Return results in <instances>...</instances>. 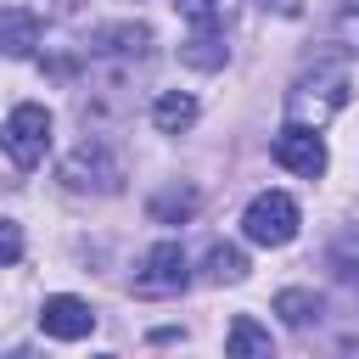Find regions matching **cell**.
I'll return each mask as SVG.
<instances>
[{
  "label": "cell",
  "instance_id": "6",
  "mask_svg": "<svg viewBox=\"0 0 359 359\" xmlns=\"http://www.w3.org/2000/svg\"><path fill=\"white\" fill-rule=\"evenodd\" d=\"M275 163H280L286 174H297V180H320L325 163H331L325 135H320V129H303V123H286V129L275 135Z\"/></svg>",
  "mask_w": 359,
  "mask_h": 359
},
{
  "label": "cell",
  "instance_id": "17",
  "mask_svg": "<svg viewBox=\"0 0 359 359\" xmlns=\"http://www.w3.org/2000/svg\"><path fill=\"white\" fill-rule=\"evenodd\" d=\"M22 258V224L0 213V264H17Z\"/></svg>",
  "mask_w": 359,
  "mask_h": 359
},
{
  "label": "cell",
  "instance_id": "13",
  "mask_svg": "<svg viewBox=\"0 0 359 359\" xmlns=\"http://www.w3.org/2000/svg\"><path fill=\"white\" fill-rule=\"evenodd\" d=\"M196 208H202L196 185H168V191H157V196L146 202V213H151L157 224H185V219H191Z\"/></svg>",
  "mask_w": 359,
  "mask_h": 359
},
{
  "label": "cell",
  "instance_id": "5",
  "mask_svg": "<svg viewBox=\"0 0 359 359\" xmlns=\"http://www.w3.org/2000/svg\"><path fill=\"white\" fill-rule=\"evenodd\" d=\"M191 286V258L180 241H157L146 258H140V275H135V292L140 297H180Z\"/></svg>",
  "mask_w": 359,
  "mask_h": 359
},
{
  "label": "cell",
  "instance_id": "2",
  "mask_svg": "<svg viewBox=\"0 0 359 359\" xmlns=\"http://www.w3.org/2000/svg\"><path fill=\"white\" fill-rule=\"evenodd\" d=\"M62 185L79 191V196H118V191H123V163H118V151H112L107 140L84 135V140L62 157Z\"/></svg>",
  "mask_w": 359,
  "mask_h": 359
},
{
  "label": "cell",
  "instance_id": "11",
  "mask_svg": "<svg viewBox=\"0 0 359 359\" xmlns=\"http://www.w3.org/2000/svg\"><path fill=\"white\" fill-rule=\"evenodd\" d=\"M196 95H185V90H163L157 101H151V123L163 129V135H185L191 123H196Z\"/></svg>",
  "mask_w": 359,
  "mask_h": 359
},
{
  "label": "cell",
  "instance_id": "7",
  "mask_svg": "<svg viewBox=\"0 0 359 359\" xmlns=\"http://www.w3.org/2000/svg\"><path fill=\"white\" fill-rule=\"evenodd\" d=\"M39 331L50 342H84L95 331V309L84 297H73V292H56V297L39 303Z\"/></svg>",
  "mask_w": 359,
  "mask_h": 359
},
{
  "label": "cell",
  "instance_id": "4",
  "mask_svg": "<svg viewBox=\"0 0 359 359\" xmlns=\"http://www.w3.org/2000/svg\"><path fill=\"white\" fill-rule=\"evenodd\" d=\"M297 224H303V213L286 191H258L241 213V230L252 247H286V241H297Z\"/></svg>",
  "mask_w": 359,
  "mask_h": 359
},
{
  "label": "cell",
  "instance_id": "3",
  "mask_svg": "<svg viewBox=\"0 0 359 359\" xmlns=\"http://www.w3.org/2000/svg\"><path fill=\"white\" fill-rule=\"evenodd\" d=\"M0 151H6L17 168H39L45 151H50V112H45L39 101L11 107L6 123H0Z\"/></svg>",
  "mask_w": 359,
  "mask_h": 359
},
{
  "label": "cell",
  "instance_id": "1",
  "mask_svg": "<svg viewBox=\"0 0 359 359\" xmlns=\"http://www.w3.org/2000/svg\"><path fill=\"white\" fill-rule=\"evenodd\" d=\"M342 107H348V73L342 67H309L286 90V123H303V129H325Z\"/></svg>",
  "mask_w": 359,
  "mask_h": 359
},
{
  "label": "cell",
  "instance_id": "8",
  "mask_svg": "<svg viewBox=\"0 0 359 359\" xmlns=\"http://www.w3.org/2000/svg\"><path fill=\"white\" fill-rule=\"evenodd\" d=\"M39 39H45L39 11H28V6H0V56L28 62V56L39 50Z\"/></svg>",
  "mask_w": 359,
  "mask_h": 359
},
{
  "label": "cell",
  "instance_id": "18",
  "mask_svg": "<svg viewBox=\"0 0 359 359\" xmlns=\"http://www.w3.org/2000/svg\"><path fill=\"white\" fill-rule=\"evenodd\" d=\"M264 11H275V17H303V0H264Z\"/></svg>",
  "mask_w": 359,
  "mask_h": 359
},
{
  "label": "cell",
  "instance_id": "15",
  "mask_svg": "<svg viewBox=\"0 0 359 359\" xmlns=\"http://www.w3.org/2000/svg\"><path fill=\"white\" fill-rule=\"evenodd\" d=\"M174 6H180V17L191 28H224L241 11V0H174Z\"/></svg>",
  "mask_w": 359,
  "mask_h": 359
},
{
  "label": "cell",
  "instance_id": "16",
  "mask_svg": "<svg viewBox=\"0 0 359 359\" xmlns=\"http://www.w3.org/2000/svg\"><path fill=\"white\" fill-rule=\"evenodd\" d=\"M331 34H337V45H342L348 56H359V6H342L337 22H331Z\"/></svg>",
  "mask_w": 359,
  "mask_h": 359
},
{
  "label": "cell",
  "instance_id": "14",
  "mask_svg": "<svg viewBox=\"0 0 359 359\" xmlns=\"http://www.w3.org/2000/svg\"><path fill=\"white\" fill-rule=\"evenodd\" d=\"M247 269H252L247 252L230 247V241H219V247L202 258V280H208V286H236V280H247Z\"/></svg>",
  "mask_w": 359,
  "mask_h": 359
},
{
  "label": "cell",
  "instance_id": "10",
  "mask_svg": "<svg viewBox=\"0 0 359 359\" xmlns=\"http://www.w3.org/2000/svg\"><path fill=\"white\" fill-rule=\"evenodd\" d=\"M180 62L196 67V73H213L230 62V45H224V28H191V39L180 45Z\"/></svg>",
  "mask_w": 359,
  "mask_h": 359
},
{
  "label": "cell",
  "instance_id": "9",
  "mask_svg": "<svg viewBox=\"0 0 359 359\" xmlns=\"http://www.w3.org/2000/svg\"><path fill=\"white\" fill-rule=\"evenodd\" d=\"M224 353H230V359H269V353H275V337H269V325H258L252 314H236L230 331H224Z\"/></svg>",
  "mask_w": 359,
  "mask_h": 359
},
{
  "label": "cell",
  "instance_id": "12",
  "mask_svg": "<svg viewBox=\"0 0 359 359\" xmlns=\"http://www.w3.org/2000/svg\"><path fill=\"white\" fill-rule=\"evenodd\" d=\"M275 314H280L286 325L303 331V325H314V320L325 314V297L309 292V286H280V292H275Z\"/></svg>",
  "mask_w": 359,
  "mask_h": 359
}]
</instances>
